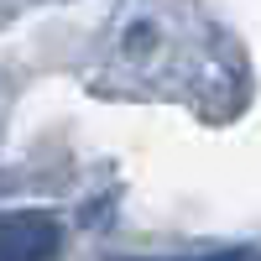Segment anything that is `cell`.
Wrapping results in <instances>:
<instances>
[{
	"label": "cell",
	"mask_w": 261,
	"mask_h": 261,
	"mask_svg": "<svg viewBox=\"0 0 261 261\" xmlns=\"http://www.w3.org/2000/svg\"><path fill=\"white\" fill-rule=\"evenodd\" d=\"M58 246V230L53 220H0V261H47Z\"/></svg>",
	"instance_id": "obj_1"
},
{
	"label": "cell",
	"mask_w": 261,
	"mask_h": 261,
	"mask_svg": "<svg viewBox=\"0 0 261 261\" xmlns=\"http://www.w3.org/2000/svg\"><path fill=\"white\" fill-rule=\"evenodd\" d=\"M209 261H251L246 251H235V256H209Z\"/></svg>",
	"instance_id": "obj_2"
}]
</instances>
